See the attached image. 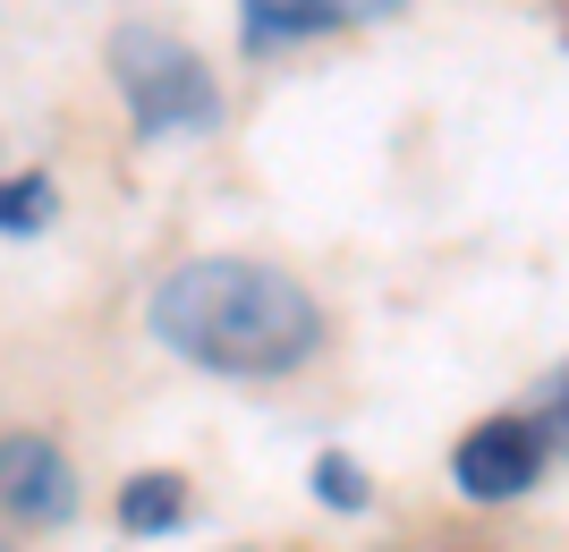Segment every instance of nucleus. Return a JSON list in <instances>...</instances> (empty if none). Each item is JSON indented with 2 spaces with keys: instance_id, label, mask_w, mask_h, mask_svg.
Listing matches in <instances>:
<instances>
[{
  "instance_id": "9d476101",
  "label": "nucleus",
  "mask_w": 569,
  "mask_h": 552,
  "mask_svg": "<svg viewBox=\"0 0 569 552\" xmlns=\"http://www.w3.org/2000/svg\"><path fill=\"white\" fill-rule=\"evenodd\" d=\"M0 552H18V544H0Z\"/></svg>"
},
{
  "instance_id": "f03ea898",
  "label": "nucleus",
  "mask_w": 569,
  "mask_h": 552,
  "mask_svg": "<svg viewBox=\"0 0 569 552\" xmlns=\"http://www.w3.org/2000/svg\"><path fill=\"white\" fill-rule=\"evenodd\" d=\"M111 77H119V94H128L137 137H153V144L221 128L213 69H204L179 34H162V26H119V34H111Z\"/></svg>"
},
{
  "instance_id": "0eeeda50",
  "label": "nucleus",
  "mask_w": 569,
  "mask_h": 552,
  "mask_svg": "<svg viewBox=\"0 0 569 552\" xmlns=\"http://www.w3.org/2000/svg\"><path fill=\"white\" fill-rule=\"evenodd\" d=\"M51 213H60V188H51L43 170H34V179H0V230H9V239L51 230Z\"/></svg>"
},
{
  "instance_id": "39448f33",
  "label": "nucleus",
  "mask_w": 569,
  "mask_h": 552,
  "mask_svg": "<svg viewBox=\"0 0 569 552\" xmlns=\"http://www.w3.org/2000/svg\"><path fill=\"white\" fill-rule=\"evenodd\" d=\"M400 9L408 0H238L247 43H315V34L375 26V18H400Z\"/></svg>"
},
{
  "instance_id": "1a4fd4ad",
  "label": "nucleus",
  "mask_w": 569,
  "mask_h": 552,
  "mask_svg": "<svg viewBox=\"0 0 569 552\" xmlns=\"http://www.w3.org/2000/svg\"><path fill=\"white\" fill-rule=\"evenodd\" d=\"M315 493H323V510H340V519H357V510L375 502V484H366V468H357L349 451H315Z\"/></svg>"
},
{
  "instance_id": "7ed1b4c3",
  "label": "nucleus",
  "mask_w": 569,
  "mask_h": 552,
  "mask_svg": "<svg viewBox=\"0 0 569 552\" xmlns=\"http://www.w3.org/2000/svg\"><path fill=\"white\" fill-rule=\"evenodd\" d=\"M0 519L43 535L77 519V468L51 433H0Z\"/></svg>"
},
{
  "instance_id": "20e7f679",
  "label": "nucleus",
  "mask_w": 569,
  "mask_h": 552,
  "mask_svg": "<svg viewBox=\"0 0 569 552\" xmlns=\"http://www.w3.org/2000/svg\"><path fill=\"white\" fill-rule=\"evenodd\" d=\"M451 476H459L468 502H519V493H536V476H545V442H536L527 416H485V425L459 433Z\"/></svg>"
},
{
  "instance_id": "6e6552de",
  "label": "nucleus",
  "mask_w": 569,
  "mask_h": 552,
  "mask_svg": "<svg viewBox=\"0 0 569 552\" xmlns=\"http://www.w3.org/2000/svg\"><path fill=\"white\" fill-rule=\"evenodd\" d=\"M527 425H536L545 459H561V468H569V365H552L545 383L527 391Z\"/></svg>"
},
{
  "instance_id": "423d86ee",
  "label": "nucleus",
  "mask_w": 569,
  "mask_h": 552,
  "mask_svg": "<svg viewBox=\"0 0 569 552\" xmlns=\"http://www.w3.org/2000/svg\"><path fill=\"white\" fill-rule=\"evenodd\" d=\"M179 519H188V476H170V468L128 476V493H119V528L128 535H170Z\"/></svg>"
},
{
  "instance_id": "f257e3e1",
  "label": "nucleus",
  "mask_w": 569,
  "mask_h": 552,
  "mask_svg": "<svg viewBox=\"0 0 569 552\" xmlns=\"http://www.w3.org/2000/svg\"><path fill=\"white\" fill-rule=\"evenodd\" d=\"M144 323L170 358L204 365V374H238V383H272L323 349V307L272 264L247 255H196V264L162 272L144 298Z\"/></svg>"
}]
</instances>
